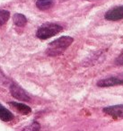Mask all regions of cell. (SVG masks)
Wrapping results in <instances>:
<instances>
[{
  "label": "cell",
  "mask_w": 123,
  "mask_h": 131,
  "mask_svg": "<svg viewBox=\"0 0 123 131\" xmlns=\"http://www.w3.org/2000/svg\"><path fill=\"white\" fill-rule=\"evenodd\" d=\"M9 104L13 108H15L18 112L22 113V114H28V113H30L32 111V109L28 105H26V104L20 103V102H9Z\"/></svg>",
  "instance_id": "52a82bcc"
},
{
  "label": "cell",
  "mask_w": 123,
  "mask_h": 131,
  "mask_svg": "<svg viewBox=\"0 0 123 131\" xmlns=\"http://www.w3.org/2000/svg\"><path fill=\"white\" fill-rule=\"evenodd\" d=\"M10 17V13L7 10H0V26L4 25Z\"/></svg>",
  "instance_id": "8fae6325"
},
{
  "label": "cell",
  "mask_w": 123,
  "mask_h": 131,
  "mask_svg": "<svg viewBox=\"0 0 123 131\" xmlns=\"http://www.w3.org/2000/svg\"><path fill=\"white\" fill-rule=\"evenodd\" d=\"M10 93H11L12 96L14 98L17 99V100L23 101V102H30L31 98L28 95V93L21 87L20 85L16 84H12L10 86Z\"/></svg>",
  "instance_id": "277c9868"
},
{
  "label": "cell",
  "mask_w": 123,
  "mask_h": 131,
  "mask_svg": "<svg viewBox=\"0 0 123 131\" xmlns=\"http://www.w3.org/2000/svg\"><path fill=\"white\" fill-rule=\"evenodd\" d=\"M61 31L62 26L56 24H48L39 28L36 32V36L40 40H47V39L59 33Z\"/></svg>",
  "instance_id": "7a4b0ae2"
},
{
  "label": "cell",
  "mask_w": 123,
  "mask_h": 131,
  "mask_svg": "<svg viewBox=\"0 0 123 131\" xmlns=\"http://www.w3.org/2000/svg\"><path fill=\"white\" fill-rule=\"evenodd\" d=\"M40 125L36 121H33L32 124L28 125L27 127H25L22 131H40Z\"/></svg>",
  "instance_id": "7c38bea8"
},
{
  "label": "cell",
  "mask_w": 123,
  "mask_h": 131,
  "mask_svg": "<svg viewBox=\"0 0 123 131\" xmlns=\"http://www.w3.org/2000/svg\"><path fill=\"white\" fill-rule=\"evenodd\" d=\"M74 41V39L70 36H62L50 42L48 46L47 54L50 57L58 56L63 53Z\"/></svg>",
  "instance_id": "6da1fadb"
},
{
  "label": "cell",
  "mask_w": 123,
  "mask_h": 131,
  "mask_svg": "<svg viewBox=\"0 0 123 131\" xmlns=\"http://www.w3.org/2000/svg\"><path fill=\"white\" fill-rule=\"evenodd\" d=\"M14 24L18 27H24L27 24V18L22 14H15L13 16Z\"/></svg>",
  "instance_id": "9c48e42d"
},
{
  "label": "cell",
  "mask_w": 123,
  "mask_h": 131,
  "mask_svg": "<svg viewBox=\"0 0 123 131\" xmlns=\"http://www.w3.org/2000/svg\"><path fill=\"white\" fill-rule=\"evenodd\" d=\"M115 64H116V66H119V67L123 66V50L121 51V53L118 56V58H116Z\"/></svg>",
  "instance_id": "4fadbf2b"
},
{
  "label": "cell",
  "mask_w": 123,
  "mask_h": 131,
  "mask_svg": "<svg viewBox=\"0 0 123 131\" xmlns=\"http://www.w3.org/2000/svg\"><path fill=\"white\" fill-rule=\"evenodd\" d=\"M119 84H123V74L102 78L97 82V86L99 87H110V86L119 85Z\"/></svg>",
  "instance_id": "3957f363"
},
{
  "label": "cell",
  "mask_w": 123,
  "mask_h": 131,
  "mask_svg": "<svg viewBox=\"0 0 123 131\" xmlns=\"http://www.w3.org/2000/svg\"><path fill=\"white\" fill-rule=\"evenodd\" d=\"M54 1L53 0H37L36 6L40 10H47L53 6Z\"/></svg>",
  "instance_id": "30bf717a"
},
{
  "label": "cell",
  "mask_w": 123,
  "mask_h": 131,
  "mask_svg": "<svg viewBox=\"0 0 123 131\" xmlns=\"http://www.w3.org/2000/svg\"><path fill=\"white\" fill-rule=\"evenodd\" d=\"M0 118L3 120V121H11L14 118L13 113L10 111H8L6 108H5L2 104H0Z\"/></svg>",
  "instance_id": "ba28073f"
},
{
  "label": "cell",
  "mask_w": 123,
  "mask_h": 131,
  "mask_svg": "<svg viewBox=\"0 0 123 131\" xmlns=\"http://www.w3.org/2000/svg\"><path fill=\"white\" fill-rule=\"evenodd\" d=\"M103 112L114 118H123V104L106 107L103 109Z\"/></svg>",
  "instance_id": "8992f818"
},
{
  "label": "cell",
  "mask_w": 123,
  "mask_h": 131,
  "mask_svg": "<svg viewBox=\"0 0 123 131\" xmlns=\"http://www.w3.org/2000/svg\"><path fill=\"white\" fill-rule=\"evenodd\" d=\"M104 18L108 21H118L123 19V6H119L108 10L105 14Z\"/></svg>",
  "instance_id": "5b68a950"
}]
</instances>
